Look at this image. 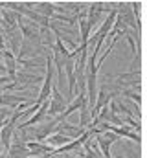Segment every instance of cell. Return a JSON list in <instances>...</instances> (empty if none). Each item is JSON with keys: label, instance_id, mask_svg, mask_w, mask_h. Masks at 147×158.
I'll use <instances>...</instances> for the list:
<instances>
[{"label": "cell", "instance_id": "6da1fadb", "mask_svg": "<svg viewBox=\"0 0 147 158\" xmlns=\"http://www.w3.org/2000/svg\"><path fill=\"white\" fill-rule=\"evenodd\" d=\"M94 136H96V143H98V147L101 151V158H112L110 156V145L120 136H116L112 131H103V129H98V132Z\"/></svg>", "mask_w": 147, "mask_h": 158}, {"label": "cell", "instance_id": "7a4b0ae2", "mask_svg": "<svg viewBox=\"0 0 147 158\" xmlns=\"http://www.w3.org/2000/svg\"><path fill=\"white\" fill-rule=\"evenodd\" d=\"M68 101L61 96L57 85H52V99H48V118H53L57 114H63Z\"/></svg>", "mask_w": 147, "mask_h": 158}, {"label": "cell", "instance_id": "3957f363", "mask_svg": "<svg viewBox=\"0 0 147 158\" xmlns=\"http://www.w3.org/2000/svg\"><path fill=\"white\" fill-rule=\"evenodd\" d=\"M15 129V125L7 119L4 125H2V129H0V143H2V147L6 149V151H9V147H11V138H13V131Z\"/></svg>", "mask_w": 147, "mask_h": 158}, {"label": "cell", "instance_id": "277c9868", "mask_svg": "<svg viewBox=\"0 0 147 158\" xmlns=\"http://www.w3.org/2000/svg\"><path fill=\"white\" fill-rule=\"evenodd\" d=\"M103 9H105V4H101V2H94V4H90V7H88V17H86V22H88V26L92 28L94 24H98V20L101 19V13H103Z\"/></svg>", "mask_w": 147, "mask_h": 158}, {"label": "cell", "instance_id": "5b68a950", "mask_svg": "<svg viewBox=\"0 0 147 158\" xmlns=\"http://www.w3.org/2000/svg\"><path fill=\"white\" fill-rule=\"evenodd\" d=\"M59 123V119H53V121H48L46 125H42V127H39L35 132H33V138H35L37 142H42V140H46L52 132H53V129H55V125Z\"/></svg>", "mask_w": 147, "mask_h": 158}, {"label": "cell", "instance_id": "8992f818", "mask_svg": "<svg viewBox=\"0 0 147 158\" xmlns=\"http://www.w3.org/2000/svg\"><path fill=\"white\" fill-rule=\"evenodd\" d=\"M140 79H142V76H140V72H127V74H121V76H118L116 77V81H118V85H121V86H131L132 85V81L136 83V85H140Z\"/></svg>", "mask_w": 147, "mask_h": 158}, {"label": "cell", "instance_id": "52a82bcc", "mask_svg": "<svg viewBox=\"0 0 147 158\" xmlns=\"http://www.w3.org/2000/svg\"><path fill=\"white\" fill-rule=\"evenodd\" d=\"M37 7H39V15L40 17H44V19H52L53 15H55V7H53V4H50V2H39V4H35Z\"/></svg>", "mask_w": 147, "mask_h": 158}, {"label": "cell", "instance_id": "ba28073f", "mask_svg": "<svg viewBox=\"0 0 147 158\" xmlns=\"http://www.w3.org/2000/svg\"><path fill=\"white\" fill-rule=\"evenodd\" d=\"M44 142L55 149V145H59V147H61V145L68 143V142H70V138H68V136H63V134H57V132H55V134H50V136H48Z\"/></svg>", "mask_w": 147, "mask_h": 158}, {"label": "cell", "instance_id": "9c48e42d", "mask_svg": "<svg viewBox=\"0 0 147 158\" xmlns=\"http://www.w3.org/2000/svg\"><path fill=\"white\" fill-rule=\"evenodd\" d=\"M121 94H123V96H127V98H131V99H134V103H136V105H140V101H142V96H140L138 92H132V90H129V88L121 90Z\"/></svg>", "mask_w": 147, "mask_h": 158}, {"label": "cell", "instance_id": "30bf717a", "mask_svg": "<svg viewBox=\"0 0 147 158\" xmlns=\"http://www.w3.org/2000/svg\"><path fill=\"white\" fill-rule=\"evenodd\" d=\"M116 158H123V156H121V155H118V156H116Z\"/></svg>", "mask_w": 147, "mask_h": 158}]
</instances>
